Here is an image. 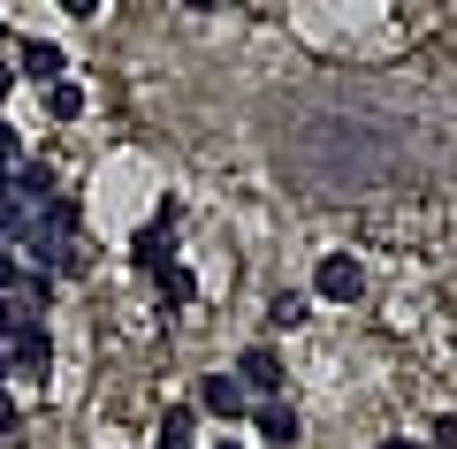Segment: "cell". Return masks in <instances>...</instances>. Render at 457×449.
I'll return each mask as SVG.
<instances>
[{
	"instance_id": "6da1fadb",
	"label": "cell",
	"mask_w": 457,
	"mask_h": 449,
	"mask_svg": "<svg viewBox=\"0 0 457 449\" xmlns=\"http://www.w3.org/2000/svg\"><path fill=\"white\" fill-rule=\"evenodd\" d=\"M237 381H245L252 403H282V358L267 351V343H252V351L237 358Z\"/></svg>"
},
{
	"instance_id": "7a4b0ae2",
	"label": "cell",
	"mask_w": 457,
	"mask_h": 449,
	"mask_svg": "<svg viewBox=\"0 0 457 449\" xmlns=\"http://www.w3.org/2000/svg\"><path fill=\"white\" fill-rule=\"evenodd\" d=\"M62 46H54V38H23V46H16V77L23 84H38V92H54V84H62Z\"/></svg>"
},
{
	"instance_id": "3957f363",
	"label": "cell",
	"mask_w": 457,
	"mask_h": 449,
	"mask_svg": "<svg viewBox=\"0 0 457 449\" xmlns=\"http://www.w3.org/2000/svg\"><path fill=\"white\" fill-rule=\"evenodd\" d=\"M54 198H62V176H54L46 161H23V168H16V206L38 221V213H46Z\"/></svg>"
},
{
	"instance_id": "277c9868",
	"label": "cell",
	"mask_w": 457,
	"mask_h": 449,
	"mask_svg": "<svg viewBox=\"0 0 457 449\" xmlns=\"http://www.w3.org/2000/svg\"><path fill=\"white\" fill-rule=\"evenodd\" d=\"M54 366V336H46V320L38 328H23L16 343H8V373H46Z\"/></svg>"
},
{
	"instance_id": "5b68a950",
	"label": "cell",
	"mask_w": 457,
	"mask_h": 449,
	"mask_svg": "<svg viewBox=\"0 0 457 449\" xmlns=\"http://www.w3.org/2000/svg\"><path fill=\"white\" fill-rule=\"evenodd\" d=\"M31 259H38V267H54V274H84V267H92L84 237H38V244H31Z\"/></svg>"
},
{
	"instance_id": "8992f818",
	"label": "cell",
	"mask_w": 457,
	"mask_h": 449,
	"mask_svg": "<svg viewBox=\"0 0 457 449\" xmlns=\"http://www.w3.org/2000/svg\"><path fill=\"white\" fill-rule=\"evenodd\" d=\"M198 403H206L213 419H237L252 396H245V381H237V373H206V381H198Z\"/></svg>"
},
{
	"instance_id": "52a82bcc",
	"label": "cell",
	"mask_w": 457,
	"mask_h": 449,
	"mask_svg": "<svg viewBox=\"0 0 457 449\" xmlns=\"http://www.w3.org/2000/svg\"><path fill=\"white\" fill-rule=\"evenodd\" d=\"M168 221H176V206H161V221H153L145 237H137V252H130L145 274H168V267H176V259H168Z\"/></svg>"
},
{
	"instance_id": "ba28073f",
	"label": "cell",
	"mask_w": 457,
	"mask_h": 449,
	"mask_svg": "<svg viewBox=\"0 0 457 449\" xmlns=\"http://www.w3.org/2000/svg\"><path fill=\"white\" fill-rule=\"evenodd\" d=\"M252 427H260V442H275V449L297 442V412L290 403H252Z\"/></svg>"
},
{
	"instance_id": "9c48e42d",
	"label": "cell",
	"mask_w": 457,
	"mask_h": 449,
	"mask_svg": "<svg viewBox=\"0 0 457 449\" xmlns=\"http://www.w3.org/2000/svg\"><path fill=\"white\" fill-rule=\"evenodd\" d=\"M359 289H366L359 259H320V297H359Z\"/></svg>"
},
{
	"instance_id": "30bf717a",
	"label": "cell",
	"mask_w": 457,
	"mask_h": 449,
	"mask_svg": "<svg viewBox=\"0 0 457 449\" xmlns=\"http://www.w3.org/2000/svg\"><path fill=\"white\" fill-rule=\"evenodd\" d=\"M38 237H84V229H77V198H69V191L38 213Z\"/></svg>"
},
{
	"instance_id": "8fae6325",
	"label": "cell",
	"mask_w": 457,
	"mask_h": 449,
	"mask_svg": "<svg viewBox=\"0 0 457 449\" xmlns=\"http://www.w3.org/2000/svg\"><path fill=\"white\" fill-rule=\"evenodd\" d=\"M46 114H54V122H77V114H84V84H54V92H46Z\"/></svg>"
},
{
	"instance_id": "7c38bea8",
	"label": "cell",
	"mask_w": 457,
	"mask_h": 449,
	"mask_svg": "<svg viewBox=\"0 0 457 449\" xmlns=\"http://www.w3.org/2000/svg\"><path fill=\"white\" fill-rule=\"evenodd\" d=\"M191 427H198V419H191V412L176 403V412L161 419V442H153V449H191Z\"/></svg>"
},
{
	"instance_id": "4fadbf2b",
	"label": "cell",
	"mask_w": 457,
	"mask_h": 449,
	"mask_svg": "<svg viewBox=\"0 0 457 449\" xmlns=\"http://www.w3.org/2000/svg\"><path fill=\"white\" fill-rule=\"evenodd\" d=\"M191 289H198L191 267H168V274H161V297H168V305H191Z\"/></svg>"
},
{
	"instance_id": "5bb4252c",
	"label": "cell",
	"mask_w": 457,
	"mask_h": 449,
	"mask_svg": "<svg viewBox=\"0 0 457 449\" xmlns=\"http://www.w3.org/2000/svg\"><path fill=\"white\" fill-rule=\"evenodd\" d=\"M305 312H312V297H305V289H282V297H275V328H297Z\"/></svg>"
},
{
	"instance_id": "9a60e30c",
	"label": "cell",
	"mask_w": 457,
	"mask_h": 449,
	"mask_svg": "<svg viewBox=\"0 0 457 449\" xmlns=\"http://www.w3.org/2000/svg\"><path fill=\"white\" fill-rule=\"evenodd\" d=\"M8 434H16V396L0 388V442H8Z\"/></svg>"
},
{
	"instance_id": "2e32d148",
	"label": "cell",
	"mask_w": 457,
	"mask_h": 449,
	"mask_svg": "<svg viewBox=\"0 0 457 449\" xmlns=\"http://www.w3.org/2000/svg\"><path fill=\"white\" fill-rule=\"evenodd\" d=\"M435 449H457V419H435Z\"/></svg>"
},
{
	"instance_id": "e0dca14e",
	"label": "cell",
	"mask_w": 457,
	"mask_h": 449,
	"mask_svg": "<svg viewBox=\"0 0 457 449\" xmlns=\"http://www.w3.org/2000/svg\"><path fill=\"white\" fill-rule=\"evenodd\" d=\"M0 206H16V168H0Z\"/></svg>"
},
{
	"instance_id": "ac0fdd59",
	"label": "cell",
	"mask_w": 457,
	"mask_h": 449,
	"mask_svg": "<svg viewBox=\"0 0 457 449\" xmlns=\"http://www.w3.org/2000/svg\"><path fill=\"white\" fill-rule=\"evenodd\" d=\"M8 92H16V69H0V99H8Z\"/></svg>"
},
{
	"instance_id": "d6986e66",
	"label": "cell",
	"mask_w": 457,
	"mask_h": 449,
	"mask_svg": "<svg viewBox=\"0 0 457 449\" xmlns=\"http://www.w3.org/2000/svg\"><path fill=\"white\" fill-rule=\"evenodd\" d=\"M0 381H8V343H0Z\"/></svg>"
},
{
	"instance_id": "ffe728a7",
	"label": "cell",
	"mask_w": 457,
	"mask_h": 449,
	"mask_svg": "<svg viewBox=\"0 0 457 449\" xmlns=\"http://www.w3.org/2000/svg\"><path fill=\"white\" fill-rule=\"evenodd\" d=\"M381 449H420V442H381Z\"/></svg>"
},
{
	"instance_id": "44dd1931",
	"label": "cell",
	"mask_w": 457,
	"mask_h": 449,
	"mask_svg": "<svg viewBox=\"0 0 457 449\" xmlns=\"http://www.w3.org/2000/svg\"><path fill=\"white\" fill-rule=\"evenodd\" d=\"M0 38H8V16H0Z\"/></svg>"
},
{
	"instance_id": "7402d4cb",
	"label": "cell",
	"mask_w": 457,
	"mask_h": 449,
	"mask_svg": "<svg viewBox=\"0 0 457 449\" xmlns=\"http://www.w3.org/2000/svg\"><path fill=\"white\" fill-rule=\"evenodd\" d=\"M221 449H237V442H221Z\"/></svg>"
}]
</instances>
